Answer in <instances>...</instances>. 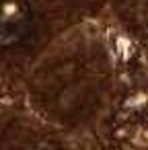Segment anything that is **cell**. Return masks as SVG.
Returning a JSON list of instances; mask_svg holds the SVG:
<instances>
[{
  "mask_svg": "<svg viewBox=\"0 0 148 150\" xmlns=\"http://www.w3.org/2000/svg\"><path fill=\"white\" fill-rule=\"evenodd\" d=\"M31 17L25 4H0V45H17L29 37Z\"/></svg>",
  "mask_w": 148,
  "mask_h": 150,
  "instance_id": "1",
  "label": "cell"
}]
</instances>
